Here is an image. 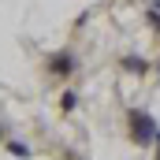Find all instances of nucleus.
<instances>
[{"label":"nucleus","instance_id":"nucleus-9","mask_svg":"<svg viewBox=\"0 0 160 160\" xmlns=\"http://www.w3.org/2000/svg\"><path fill=\"white\" fill-rule=\"evenodd\" d=\"M157 82H160V60H157Z\"/></svg>","mask_w":160,"mask_h":160},{"label":"nucleus","instance_id":"nucleus-5","mask_svg":"<svg viewBox=\"0 0 160 160\" xmlns=\"http://www.w3.org/2000/svg\"><path fill=\"white\" fill-rule=\"evenodd\" d=\"M75 104H78V97H75V89H67V93L60 97V108H63V112H71Z\"/></svg>","mask_w":160,"mask_h":160},{"label":"nucleus","instance_id":"nucleus-6","mask_svg":"<svg viewBox=\"0 0 160 160\" xmlns=\"http://www.w3.org/2000/svg\"><path fill=\"white\" fill-rule=\"evenodd\" d=\"M149 26H153V30L160 34V15H157V11H149Z\"/></svg>","mask_w":160,"mask_h":160},{"label":"nucleus","instance_id":"nucleus-2","mask_svg":"<svg viewBox=\"0 0 160 160\" xmlns=\"http://www.w3.org/2000/svg\"><path fill=\"white\" fill-rule=\"evenodd\" d=\"M48 71L56 75V78H71L75 71H78V60H75V52H56V56H48Z\"/></svg>","mask_w":160,"mask_h":160},{"label":"nucleus","instance_id":"nucleus-1","mask_svg":"<svg viewBox=\"0 0 160 160\" xmlns=\"http://www.w3.org/2000/svg\"><path fill=\"white\" fill-rule=\"evenodd\" d=\"M157 134H160V127H157V116L153 112H145V108H130L127 112V138L134 142V145H153L157 142Z\"/></svg>","mask_w":160,"mask_h":160},{"label":"nucleus","instance_id":"nucleus-4","mask_svg":"<svg viewBox=\"0 0 160 160\" xmlns=\"http://www.w3.org/2000/svg\"><path fill=\"white\" fill-rule=\"evenodd\" d=\"M4 149H8V153H11V157H19V160H26V157H30V149H26V145H22V142H8V145H4Z\"/></svg>","mask_w":160,"mask_h":160},{"label":"nucleus","instance_id":"nucleus-8","mask_svg":"<svg viewBox=\"0 0 160 160\" xmlns=\"http://www.w3.org/2000/svg\"><path fill=\"white\" fill-rule=\"evenodd\" d=\"M149 11H157V15H160V0H153V8H149Z\"/></svg>","mask_w":160,"mask_h":160},{"label":"nucleus","instance_id":"nucleus-3","mask_svg":"<svg viewBox=\"0 0 160 160\" xmlns=\"http://www.w3.org/2000/svg\"><path fill=\"white\" fill-rule=\"evenodd\" d=\"M119 67L127 71V75H134V78H142V75H149V67H153V63H149L145 56H138V52H130V56H123V60H119Z\"/></svg>","mask_w":160,"mask_h":160},{"label":"nucleus","instance_id":"nucleus-7","mask_svg":"<svg viewBox=\"0 0 160 160\" xmlns=\"http://www.w3.org/2000/svg\"><path fill=\"white\" fill-rule=\"evenodd\" d=\"M153 160H160V134H157V142H153Z\"/></svg>","mask_w":160,"mask_h":160}]
</instances>
